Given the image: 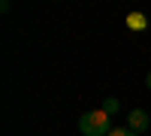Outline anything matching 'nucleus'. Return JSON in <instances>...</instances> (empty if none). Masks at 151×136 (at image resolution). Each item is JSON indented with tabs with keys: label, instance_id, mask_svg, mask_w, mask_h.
<instances>
[{
	"label": "nucleus",
	"instance_id": "nucleus-1",
	"mask_svg": "<svg viewBox=\"0 0 151 136\" xmlns=\"http://www.w3.org/2000/svg\"><path fill=\"white\" fill-rule=\"evenodd\" d=\"M112 130V115L103 112V109H91L79 118V133L82 136H109Z\"/></svg>",
	"mask_w": 151,
	"mask_h": 136
},
{
	"label": "nucleus",
	"instance_id": "nucleus-2",
	"mask_svg": "<svg viewBox=\"0 0 151 136\" xmlns=\"http://www.w3.org/2000/svg\"><path fill=\"white\" fill-rule=\"evenodd\" d=\"M127 127H130V130H136V133H145V130L151 127L148 112H145V109H133V112L127 115Z\"/></svg>",
	"mask_w": 151,
	"mask_h": 136
},
{
	"label": "nucleus",
	"instance_id": "nucleus-3",
	"mask_svg": "<svg viewBox=\"0 0 151 136\" xmlns=\"http://www.w3.org/2000/svg\"><path fill=\"white\" fill-rule=\"evenodd\" d=\"M124 24H127L133 33H142V30H148V15H145V12H139V9H133V12H127Z\"/></svg>",
	"mask_w": 151,
	"mask_h": 136
},
{
	"label": "nucleus",
	"instance_id": "nucleus-4",
	"mask_svg": "<svg viewBox=\"0 0 151 136\" xmlns=\"http://www.w3.org/2000/svg\"><path fill=\"white\" fill-rule=\"evenodd\" d=\"M100 109H103V112H109V115H118L121 103H118V97H106V100H103V106H100Z\"/></svg>",
	"mask_w": 151,
	"mask_h": 136
},
{
	"label": "nucleus",
	"instance_id": "nucleus-5",
	"mask_svg": "<svg viewBox=\"0 0 151 136\" xmlns=\"http://www.w3.org/2000/svg\"><path fill=\"white\" fill-rule=\"evenodd\" d=\"M109 136H142V133H136V130H130V127H124V130H118V127H115Z\"/></svg>",
	"mask_w": 151,
	"mask_h": 136
},
{
	"label": "nucleus",
	"instance_id": "nucleus-6",
	"mask_svg": "<svg viewBox=\"0 0 151 136\" xmlns=\"http://www.w3.org/2000/svg\"><path fill=\"white\" fill-rule=\"evenodd\" d=\"M145 88L151 91V70H148V76H145Z\"/></svg>",
	"mask_w": 151,
	"mask_h": 136
}]
</instances>
